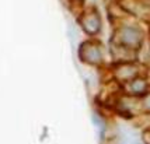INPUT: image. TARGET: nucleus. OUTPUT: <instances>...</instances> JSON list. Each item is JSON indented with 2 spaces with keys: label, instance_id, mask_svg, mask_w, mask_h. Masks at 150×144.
<instances>
[{
  "label": "nucleus",
  "instance_id": "nucleus-6",
  "mask_svg": "<svg viewBox=\"0 0 150 144\" xmlns=\"http://www.w3.org/2000/svg\"><path fill=\"white\" fill-rule=\"evenodd\" d=\"M125 91L129 95L142 97L146 92H149V81L142 76H137L136 79L131 80L129 83L125 84Z\"/></svg>",
  "mask_w": 150,
  "mask_h": 144
},
{
  "label": "nucleus",
  "instance_id": "nucleus-5",
  "mask_svg": "<svg viewBox=\"0 0 150 144\" xmlns=\"http://www.w3.org/2000/svg\"><path fill=\"white\" fill-rule=\"evenodd\" d=\"M119 6L135 17H147L150 7L144 0H119Z\"/></svg>",
  "mask_w": 150,
  "mask_h": 144
},
{
  "label": "nucleus",
  "instance_id": "nucleus-7",
  "mask_svg": "<svg viewBox=\"0 0 150 144\" xmlns=\"http://www.w3.org/2000/svg\"><path fill=\"white\" fill-rule=\"evenodd\" d=\"M142 108H143V112L150 113V91L142 95Z\"/></svg>",
  "mask_w": 150,
  "mask_h": 144
},
{
  "label": "nucleus",
  "instance_id": "nucleus-8",
  "mask_svg": "<svg viewBox=\"0 0 150 144\" xmlns=\"http://www.w3.org/2000/svg\"><path fill=\"white\" fill-rule=\"evenodd\" d=\"M143 140H144V144H150V129H149V130L144 131Z\"/></svg>",
  "mask_w": 150,
  "mask_h": 144
},
{
  "label": "nucleus",
  "instance_id": "nucleus-9",
  "mask_svg": "<svg viewBox=\"0 0 150 144\" xmlns=\"http://www.w3.org/2000/svg\"><path fill=\"white\" fill-rule=\"evenodd\" d=\"M70 1V4H73V6H80L84 0H69Z\"/></svg>",
  "mask_w": 150,
  "mask_h": 144
},
{
  "label": "nucleus",
  "instance_id": "nucleus-1",
  "mask_svg": "<svg viewBox=\"0 0 150 144\" xmlns=\"http://www.w3.org/2000/svg\"><path fill=\"white\" fill-rule=\"evenodd\" d=\"M117 39L119 45L136 51L143 44V31L136 25H124L117 32Z\"/></svg>",
  "mask_w": 150,
  "mask_h": 144
},
{
  "label": "nucleus",
  "instance_id": "nucleus-3",
  "mask_svg": "<svg viewBox=\"0 0 150 144\" xmlns=\"http://www.w3.org/2000/svg\"><path fill=\"white\" fill-rule=\"evenodd\" d=\"M112 74L118 83L126 84L131 80L136 79L137 76H140V70H139V66L133 62H119L112 69Z\"/></svg>",
  "mask_w": 150,
  "mask_h": 144
},
{
  "label": "nucleus",
  "instance_id": "nucleus-4",
  "mask_svg": "<svg viewBox=\"0 0 150 144\" xmlns=\"http://www.w3.org/2000/svg\"><path fill=\"white\" fill-rule=\"evenodd\" d=\"M80 25L87 35H97L101 30V15L94 7H91L80 15Z\"/></svg>",
  "mask_w": 150,
  "mask_h": 144
},
{
  "label": "nucleus",
  "instance_id": "nucleus-10",
  "mask_svg": "<svg viewBox=\"0 0 150 144\" xmlns=\"http://www.w3.org/2000/svg\"><path fill=\"white\" fill-rule=\"evenodd\" d=\"M131 144H144L143 141H140V140H135V141H132Z\"/></svg>",
  "mask_w": 150,
  "mask_h": 144
},
{
  "label": "nucleus",
  "instance_id": "nucleus-2",
  "mask_svg": "<svg viewBox=\"0 0 150 144\" xmlns=\"http://www.w3.org/2000/svg\"><path fill=\"white\" fill-rule=\"evenodd\" d=\"M79 58L90 66H100L104 60V51L98 41H86L79 48Z\"/></svg>",
  "mask_w": 150,
  "mask_h": 144
}]
</instances>
